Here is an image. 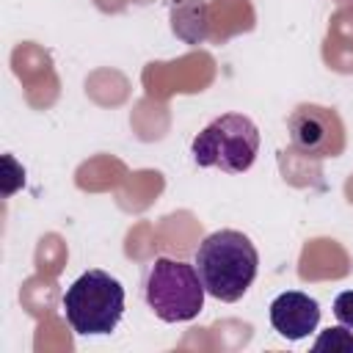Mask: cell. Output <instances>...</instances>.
<instances>
[{
	"label": "cell",
	"mask_w": 353,
	"mask_h": 353,
	"mask_svg": "<svg viewBox=\"0 0 353 353\" xmlns=\"http://www.w3.org/2000/svg\"><path fill=\"white\" fill-rule=\"evenodd\" d=\"M207 295L223 303L240 301L256 279L259 254L248 234L237 229H218L207 234L193 256Z\"/></svg>",
	"instance_id": "obj_1"
},
{
	"label": "cell",
	"mask_w": 353,
	"mask_h": 353,
	"mask_svg": "<svg viewBox=\"0 0 353 353\" xmlns=\"http://www.w3.org/2000/svg\"><path fill=\"white\" fill-rule=\"evenodd\" d=\"M63 314L72 331L80 336H102L116 331L124 314L121 281L99 268L85 270L66 287Z\"/></svg>",
	"instance_id": "obj_2"
},
{
	"label": "cell",
	"mask_w": 353,
	"mask_h": 353,
	"mask_svg": "<svg viewBox=\"0 0 353 353\" xmlns=\"http://www.w3.org/2000/svg\"><path fill=\"white\" fill-rule=\"evenodd\" d=\"M204 284L196 265L157 256L146 273L143 298L163 323H188L204 309Z\"/></svg>",
	"instance_id": "obj_3"
},
{
	"label": "cell",
	"mask_w": 353,
	"mask_h": 353,
	"mask_svg": "<svg viewBox=\"0 0 353 353\" xmlns=\"http://www.w3.org/2000/svg\"><path fill=\"white\" fill-rule=\"evenodd\" d=\"M259 152V130L243 113H223L212 119L190 143V154L201 168H221L243 174L254 165Z\"/></svg>",
	"instance_id": "obj_4"
},
{
	"label": "cell",
	"mask_w": 353,
	"mask_h": 353,
	"mask_svg": "<svg viewBox=\"0 0 353 353\" xmlns=\"http://www.w3.org/2000/svg\"><path fill=\"white\" fill-rule=\"evenodd\" d=\"M287 132L292 146L312 157H336L345 149V124L336 110L323 105H298L287 119Z\"/></svg>",
	"instance_id": "obj_5"
},
{
	"label": "cell",
	"mask_w": 353,
	"mask_h": 353,
	"mask_svg": "<svg viewBox=\"0 0 353 353\" xmlns=\"http://www.w3.org/2000/svg\"><path fill=\"white\" fill-rule=\"evenodd\" d=\"M317 323H320V303L301 290H287L276 295L270 303V325L287 342H298L309 336L317 328Z\"/></svg>",
	"instance_id": "obj_6"
},
{
	"label": "cell",
	"mask_w": 353,
	"mask_h": 353,
	"mask_svg": "<svg viewBox=\"0 0 353 353\" xmlns=\"http://www.w3.org/2000/svg\"><path fill=\"white\" fill-rule=\"evenodd\" d=\"M312 350L314 353H323V350H328V353H353V331L347 325H342V323L334 325V328H325L314 339Z\"/></svg>",
	"instance_id": "obj_7"
},
{
	"label": "cell",
	"mask_w": 353,
	"mask_h": 353,
	"mask_svg": "<svg viewBox=\"0 0 353 353\" xmlns=\"http://www.w3.org/2000/svg\"><path fill=\"white\" fill-rule=\"evenodd\" d=\"M334 317L353 331V290H345L334 298Z\"/></svg>",
	"instance_id": "obj_8"
}]
</instances>
